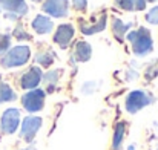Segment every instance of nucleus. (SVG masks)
<instances>
[{"label": "nucleus", "instance_id": "1", "mask_svg": "<svg viewBox=\"0 0 158 150\" xmlns=\"http://www.w3.org/2000/svg\"><path fill=\"white\" fill-rule=\"evenodd\" d=\"M126 39L131 43L132 52L137 57H144V55L151 54L152 49H154V42H152L151 31L148 28H144V26L143 28H138L135 31L127 32Z\"/></svg>", "mask_w": 158, "mask_h": 150}, {"label": "nucleus", "instance_id": "2", "mask_svg": "<svg viewBox=\"0 0 158 150\" xmlns=\"http://www.w3.org/2000/svg\"><path fill=\"white\" fill-rule=\"evenodd\" d=\"M31 58V48L26 45H19L8 51L2 58H0V66L5 69H12L23 66L29 61Z\"/></svg>", "mask_w": 158, "mask_h": 150}, {"label": "nucleus", "instance_id": "3", "mask_svg": "<svg viewBox=\"0 0 158 150\" xmlns=\"http://www.w3.org/2000/svg\"><path fill=\"white\" fill-rule=\"evenodd\" d=\"M154 103V97L146 92V91H141V89H137V91H132L129 92V95L126 97V101H124V107L129 113H137L140 112L141 109L148 107L149 104Z\"/></svg>", "mask_w": 158, "mask_h": 150}, {"label": "nucleus", "instance_id": "4", "mask_svg": "<svg viewBox=\"0 0 158 150\" xmlns=\"http://www.w3.org/2000/svg\"><path fill=\"white\" fill-rule=\"evenodd\" d=\"M106 25H107V14L105 11L94 14L91 17V22H86L85 18H78V29L85 35H92V34H98L105 31Z\"/></svg>", "mask_w": 158, "mask_h": 150}, {"label": "nucleus", "instance_id": "5", "mask_svg": "<svg viewBox=\"0 0 158 150\" xmlns=\"http://www.w3.org/2000/svg\"><path fill=\"white\" fill-rule=\"evenodd\" d=\"M45 98H46V92L43 89H32L29 92H26L25 95H22V106L26 112L29 113H35L40 112L45 107Z\"/></svg>", "mask_w": 158, "mask_h": 150}, {"label": "nucleus", "instance_id": "6", "mask_svg": "<svg viewBox=\"0 0 158 150\" xmlns=\"http://www.w3.org/2000/svg\"><path fill=\"white\" fill-rule=\"evenodd\" d=\"M0 11L8 20H17L28 12V5L25 0H0Z\"/></svg>", "mask_w": 158, "mask_h": 150}, {"label": "nucleus", "instance_id": "7", "mask_svg": "<svg viewBox=\"0 0 158 150\" xmlns=\"http://www.w3.org/2000/svg\"><path fill=\"white\" fill-rule=\"evenodd\" d=\"M20 126V110L15 107H9L2 113L0 118V132L3 135H12Z\"/></svg>", "mask_w": 158, "mask_h": 150}, {"label": "nucleus", "instance_id": "8", "mask_svg": "<svg viewBox=\"0 0 158 150\" xmlns=\"http://www.w3.org/2000/svg\"><path fill=\"white\" fill-rule=\"evenodd\" d=\"M43 124V120L40 116H34V115H29L26 116L23 121H22V127H20V138L25 140L26 143H31L35 135L39 133L40 127Z\"/></svg>", "mask_w": 158, "mask_h": 150}, {"label": "nucleus", "instance_id": "9", "mask_svg": "<svg viewBox=\"0 0 158 150\" xmlns=\"http://www.w3.org/2000/svg\"><path fill=\"white\" fill-rule=\"evenodd\" d=\"M74 35H75V28L71 23H63V25H58V28L55 29L52 35V42L60 49H66V48H69Z\"/></svg>", "mask_w": 158, "mask_h": 150}, {"label": "nucleus", "instance_id": "10", "mask_svg": "<svg viewBox=\"0 0 158 150\" xmlns=\"http://www.w3.org/2000/svg\"><path fill=\"white\" fill-rule=\"evenodd\" d=\"M42 11L51 17L63 18L69 14V0H45L42 3Z\"/></svg>", "mask_w": 158, "mask_h": 150}, {"label": "nucleus", "instance_id": "11", "mask_svg": "<svg viewBox=\"0 0 158 150\" xmlns=\"http://www.w3.org/2000/svg\"><path fill=\"white\" fill-rule=\"evenodd\" d=\"M43 80V72L39 66H31L22 77H20V87L25 89V91H32V89H37L39 84L42 83Z\"/></svg>", "mask_w": 158, "mask_h": 150}, {"label": "nucleus", "instance_id": "12", "mask_svg": "<svg viewBox=\"0 0 158 150\" xmlns=\"http://www.w3.org/2000/svg\"><path fill=\"white\" fill-rule=\"evenodd\" d=\"M32 31L39 35H46V34H51L54 29V22L52 18H49L48 15H43V14H39L34 17L32 23Z\"/></svg>", "mask_w": 158, "mask_h": 150}, {"label": "nucleus", "instance_id": "13", "mask_svg": "<svg viewBox=\"0 0 158 150\" xmlns=\"http://www.w3.org/2000/svg\"><path fill=\"white\" fill-rule=\"evenodd\" d=\"M132 26V23H124L121 18L118 17H112L110 18V32L114 35V39L118 43H123L126 35H127V29Z\"/></svg>", "mask_w": 158, "mask_h": 150}, {"label": "nucleus", "instance_id": "14", "mask_svg": "<svg viewBox=\"0 0 158 150\" xmlns=\"http://www.w3.org/2000/svg\"><path fill=\"white\" fill-rule=\"evenodd\" d=\"M91 55H92V48H91V45L88 42H83L81 40V42H77L75 43V46L72 49V58L75 61L85 63V61H88L91 58Z\"/></svg>", "mask_w": 158, "mask_h": 150}, {"label": "nucleus", "instance_id": "15", "mask_svg": "<svg viewBox=\"0 0 158 150\" xmlns=\"http://www.w3.org/2000/svg\"><path fill=\"white\" fill-rule=\"evenodd\" d=\"M61 75H63V69H52V71H48L45 75H43V83H45V86H46V91H54L55 89V86L58 84V80L61 78Z\"/></svg>", "mask_w": 158, "mask_h": 150}, {"label": "nucleus", "instance_id": "16", "mask_svg": "<svg viewBox=\"0 0 158 150\" xmlns=\"http://www.w3.org/2000/svg\"><path fill=\"white\" fill-rule=\"evenodd\" d=\"M124 135H126V123H118L115 126V130H114V138H112V150H120L121 144H123V140H124Z\"/></svg>", "mask_w": 158, "mask_h": 150}, {"label": "nucleus", "instance_id": "17", "mask_svg": "<svg viewBox=\"0 0 158 150\" xmlns=\"http://www.w3.org/2000/svg\"><path fill=\"white\" fill-rule=\"evenodd\" d=\"M55 60V55H54L52 51L45 49V51H39L37 55H35V61L42 66V67H49Z\"/></svg>", "mask_w": 158, "mask_h": 150}, {"label": "nucleus", "instance_id": "18", "mask_svg": "<svg viewBox=\"0 0 158 150\" xmlns=\"http://www.w3.org/2000/svg\"><path fill=\"white\" fill-rule=\"evenodd\" d=\"M17 98L15 92L12 91V87L6 83H0V104L2 103H9V101H14Z\"/></svg>", "mask_w": 158, "mask_h": 150}, {"label": "nucleus", "instance_id": "19", "mask_svg": "<svg viewBox=\"0 0 158 150\" xmlns=\"http://www.w3.org/2000/svg\"><path fill=\"white\" fill-rule=\"evenodd\" d=\"M158 77V60H154L144 67V78L148 81H152L154 78Z\"/></svg>", "mask_w": 158, "mask_h": 150}, {"label": "nucleus", "instance_id": "20", "mask_svg": "<svg viewBox=\"0 0 158 150\" xmlns=\"http://www.w3.org/2000/svg\"><path fill=\"white\" fill-rule=\"evenodd\" d=\"M11 46V35L6 32H0V55H5Z\"/></svg>", "mask_w": 158, "mask_h": 150}, {"label": "nucleus", "instance_id": "21", "mask_svg": "<svg viewBox=\"0 0 158 150\" xmlns=\"http://www.w3.org/2000/svg\"><path fill=\"white\" fill-rule=\"evenodd\" d=\"M135 2L137 0H114L115 6L123 11H135Z\"/></svg>", "mask_w": 158, "mask_h": 150}, {"label": "nucleus", "instance_id": "22", "mask_svg": "<svg viewBox=\"0 0 158 150\" xmlns=\"http://www.w3.org/2000/svg\"><path fill=\"white\" fill-rule=\"evenodd\" d=\"M72 9L85 14L88 9V0H72Z\"/></svg>", "mask_w": 158, "mask_h": 150}, {"label": "nucleus", "instance_id": "23", "mask_svg": "<svg viewBox=\"0 0 158 150\" xmlns=\"http://www.w3.org/2000/svg\"><path fill=\"white\" fill-rule=\"evenodd\" d=\"M14 37H15L17 40H32V37H31L28 32H25V28H23V26H17V28L14 29Z\"/></svg>", "mask_w": 158, "mask_h": 150}, {"label": "nucleus", "instance_id": "24", "mask_svg": "<svg viewBox=\"0 0 158 150\" xmlns=\"http://www.w3.org/2000/svg\"><path fill=\"white\" fill-rule=\"evenodd\" d=\"M146 22L151 23V25H158V6H154L146 14Z\"/></svg>", "mask_w": 158, "mask_h": 150}, {"label": "nucleus", "instance_id": "25", "mask_svg": "<svg viewBox=\"0 0 158 150\" xmlns=\"http://www.w3.org/2000/svg\"><path fill=\"white\" fill-rule=\"evenodd\" d=\"M146 8V0H137L135 2V11H143Z\"/></svg>", "mask_w": 158, "mask_h": 150}, {"label": "nucleus", "instance_id": "26", "mask_svg": "<svg viewBox=\"0 0 158 150\" xmlns=\"http://www.w3.org/2000/svg\"><path fill=\"white\" fill-rule=\"evenodd\" d=\"M148 2H151V3H154V2H157V0H146V3H148Z\"/></svg>", "mask_w": 158, "mask_h": 150}, {"label": "nucleus", "instance_id": "27", "mask_svg": "<svg viewBox=\"0 0 158 150\" xmlns=\"http://www.w3.org/2000/svg\"><path fill=\"white\" fill-rule=\"evenodd\" d=\"M32 2H37V3H39V2H42V3H43L45 0H32Z\"/></svg>", "mask_w": 158, "mask_h": 150}, {"label": "nucleus", "instance_id": "28", "mask_svg": "<svg viewBox=\"0 0 158 150\" xmlns=\"http://www.w3.org/2000/svg\"><path fill=\"white\" fill-rule=\"evenodd\" d=\"M22 150H28V149H22Z\"/></svg>", "mask_w": 158, "mask_h": 150}]
</instances>
